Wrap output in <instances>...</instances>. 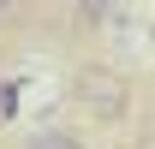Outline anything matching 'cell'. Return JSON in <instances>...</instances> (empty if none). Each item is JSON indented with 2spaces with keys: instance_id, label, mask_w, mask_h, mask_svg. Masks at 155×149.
<instances>
[{
  "instance_id": "obj_1",
  "label": "cell",
  "mask_w": 155,
  "mask_h": 149,
  "mask_svg": "<svg viewBox=\"0 0 155 149\" xmlns=\"http://www.w3.org/2000/svg\"><path fill=\"white\" fill-rule=\"evenodd\" d=\"M78 101L96 113V119H119V113L131 108V84L114 66H84L78 72Z\"/></svg>"
},
{
  "instance_id": "obj_2",
  "label": "cell",
  "mask_w": 155,
  "mask_h": 149,
  "mask_svg": "<svg viewBox=\"0 0 155 149\" xmlns=\"http://www.w3.org/2000/svg\"><path fill=\"white\" fill-rule=\"evenodd\" d=\"M119 0H78V24L84 30H101V24H114Z\"/></svg>"
},
{
  "instance_id": "obj_3",
  "label": "cell",
  "mask_w": 155,
  "mask_h": 149,
  "mask_svg": "<svg viewBox=\"0 0 155 149\" xmlns=\"http://www.w3.org/2000/svg\"><path fill=\"white\" fill-rule=\"evenodd\" d=\"M24 149H84V143H78L72 131H54V125H48V131H36V137H24Z\"/></svg>"
},
{
  "instance_id": "obj_4",
  "label": "cell",
  "mask_w": 155,
  "mask_h": 149,
  "mask_svg": "<svg viewBox=\"0 0 155 149\" xmlns=\"http://www.w3.org/2000/svg\"><path fill=\"white\" fill-rule=\"evenodd\" d=\"M143 149H155V131H149V137H143Z\"/></svg>"
},
{
  "instance_id": "obj_5",
  "label": "cell",
  "mask_w": 155,
  "mask_h": 149,
  "mask_svg": "<svg viewBox=\"0 0 155 149\" xmlns=\"http://www.w3.org/2000/svg\"><path fill=\"white\" fill-rule=\"evenodd\" d=\"M6 6H12V0H0V12H6Z\"/></svg>"
}]
</instances>
